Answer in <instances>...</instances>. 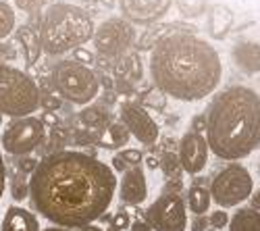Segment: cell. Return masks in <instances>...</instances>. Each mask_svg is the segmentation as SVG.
I'll return each mask as SVG.
<instances>
[{
  "mask_svg": "<svg viewBox=\"0 0 260 231\" xmlns=\"http://www.w3.org/2000/svg\"><path fill=\"white\" fill-rule=\"evenodd\" d=\"M115 171L85 152L60 150L44 156L29 177L34 208L56 227H88L113 204Z\"/></svg>",
  "mask_w": 260,
  "mask_h": 231,
  "instance_id": "6da1fadb",
  "label": "cell"
},
{
  "mask_svg": "<svg viewBox=\"0 0 260 231\" xmlns=\"http://www.w3.org/2000/svg\"><path fill=\"white\" fill-rule=\"evenodd\" d=\"M150 77L165 96L196 102L219 88L223 65L206 40L187 29H175L150 52Z\"/></svg>",
  "mask_w": 260,
  "mask_h": 231,
  "instance_id": "7a4b0ae2",
  "label": "cell"
},
{
  "mask_svg": "<svg viewBox=\"0 0 260 231\" xmlns=\"http://www.w3.org/2000/svg\"><path fill=\"white\" fill-rule=\"evenodd\" d=\"M206 144L223 160H242L260 148V96L246 86L216 94L206 113Z\"/></svg>",
  "mask_w": 260,
  "mask_h": 231,
  "instance_id": "3957f363",
  "label": "cell"
},
{
  "mask_svg": "<svg viewBox=\"0 0 260 231\" xmlns=\"http://www.w3.org/2000/svg\"><path fill=\"white\" fill-rule=\"evenodd\" d=\"M96 25L88 11L69 3H56L48 7L42 17L40 42L42 52L48 56H60L81 48L88 40L94 38Z\"/></svg>",
  "mask_w": 260,
  "mask_h": 231,
  "instance_id": "277c9868",
  "label": "cell"
},
{
  "mask_svg": "<svg viewBox=\"0 0 260 231\" xmlns=\"http://www.w3.org/2000/svg\"><path fill=\"white\" fill-rule=\"evenodd\" d=\"M40 109V90L31 75L0 62V115L29 117Z\"/></svg>",
  "mask_w": 260,
  "mask_h": 231,
  "instance_id": "5b68a950",
  "label": "cell"
},
{
  "mask_svg": "<svg viewBox=\"0 0 260 231\" xmlns=\"http://www.w3.org/2000/svg\"><path fill=\"white\" fill-rule=\"evenodd\" d=\"M50 86L58 94V98L71 104L88 107L100 94V79L92 71V67L79 65L75 60H60L50 73Z\"/></svg>",
  "mask_w": 260,
  "mask_h": 231,
  "instance_id": "8992f818",
  "label": "cell"
},
{
  "mask_svg": "<svg viewBox=\"0 0 260 231\" xmlns=\"http://www.w3.org/2000/svg\"><path fill=\"white\" fill-rule=\"evenodd\" d=\"M254 192V181L250 171L240 162H229L212 177L210 198L221 208H231L250 200Z\"/></svg>",
  "mask_w": 260,
  "mask_h": 231,
  "instance_id": "52a82bcc",
  "label": "cell"
},
{
  "mask_svg": "<svg viewBox=\"0 0 260 231\" xmlns=\"http://www.w3.org/2000/svg\"><path fill=\"white\" fill-rule=\"evenodd\" d=\"M46 142V123L38 117L13 119L0 136V144L13 156H29Z\"/></svg>",
  "mask_w": 260,
  "mask_h": 231,
  "instance_id": "ba28073f",
  "label": "cell"
},
{
  "mask_svg": "<svg viewBox=\"0 0 260 231\" xmlns=\"http://www.w3.org/2000/svg\"><path fill=\"white\" fill-rule=\"evenodd\" d=\"M92 40L98 56L115 62L117 58L125 56L129 48L136 44V29L123 17H111L96 27Z\"/></svg>",
  "mask_w": 260,
  "mask_h": 231,
  "instance_id": "9c48e42d",
  "label": "cell"
},
{
  "mask_svg": "<svg viewBox=\"0 0 260 231\" xmlns=\"http://www.w3.org/2000/svg\"><path fill=\"white\" fill-rule=\"evenodd\" d=\"M146 223L152 231H185L187 211L179 194H160L146 211Z\"/></svg>",
  "mask_w": 260,
  "mask_h": 231,
  "instance_id": "30bf717a",
  "label": "cell"
},
{
  "mask_svg": "<svg viewBox=\"0 0 260 231\" xmlns=\"http://www.w3.org/2000/svg\"><path fill=\"white\" fill-rule=\"evenodd\" d=\"M119 117H121V123L127 127V131L134 138H138L142 144H146V146L156 144V140L160 136L158 125L142 104L123 102L121 109H119Z\"/></svg>",
  "mask_w": 260,
  "mask_h": 231,
  "instance_id": "8fae6325",
  "label": "cell"
},
{
  "mask_svg": "<svg viewBox=\"0 0 260 231\" xmlns=\"http://www.w3.org/2000/svg\"><path fill=\"white\" fill-rule=\"evenodd\" d=\"M208 144L206 138L200 134H193L187 131L181 140H179V162H181V169L189 175H198L204 171V167L208 162Z\"/></svg>",
  "mask_w": 260,
  "mask_h": 231,
  "instance_id": "7c38bea8",
  "label": "cell"
},
{
  "mask_svg": "<svg viewBox=\"0 0 260 231\" xmlns=\"http://www.w3.org/2000/svg\"><path fill=\"white\" fill-rule=\"evenodd\" d=\"M173 5V0H119L123 19L129 23L150 25L165 17Z\"/></svg>",
  "mask_w": 260,
  "mask_h": 231,
  "instance_id": "4fadbf2b",
  "label": "cell"
},
{
  "mask_svg": "<svg viewBox=\"0 0 260 231\" xmlns=\"http://www.w3.org/2000/svg\"><path fill=\"white\" fill-rule=\"evenodd\" d=\"M119 196H121V202L129 206H138L148 198V181L142 167H136V169H129L127 173H123Z\"/></svg>",
  "mask_w": 260,
  "mask_h": 231,
  "instance_id": "5bb4252c",
  "label": "cell"
},
{
  "mask_svg": "<svg viewBox=\"0 0 260 231\" xmlns=\"http://www.w3.org/2000/svg\"><path fill=\"white\" fill-rule=\"evenodd\" d=\"M233 65L246 75L260 73V44L256 42H237L231 48Z\"/></svg>",
  "mask_w": 260,
  "mask_h": 231,
  "instance_id": "9a60e30c",
  "label": "cell"
},
{
  "mask_svg": "<svg viewBox=\"0 0 260 231\" xmlns=\"http://www.w3.org/2000/svg\"><path fill=\"white\" fill-rule=\"evenodd\" d=\"M0 231H40V223L36 215L21 206H11L3 217V227Z\"/></svg>",
  "mask_w": 260,
  "mask_h": 231,
  "instance_id": "2e32d148",
  "label": "cell"
},
{
  "mask_svg": "<svg viewBox=\"0 0 260 231\" xmlns=\"http://www.w3.org/2000/svg\"><path fill=\"white\" fill-rule=\"evenodd\" d=\"M15 36H17V42H19L21 50H23L25 65H27V67H34L36 62L40 60V54H42L40 36L36 34V29H34L31 25H21V27H17Z\"/></svg>",
  "mask_w": 260,
  "mask_h": 231,
  "instance_id": "e0dca14e",
  "label": "cell"
},
{
  "mask_svg": "<svg viewBox=\"0 0 260 231\" xmlns=\"http://www.w3.org/2000/svg\"><path fill=\"white\" fill-rule=\"evenodd\" d=\"M113 69H115V77L117 79H127L132 83H138L144 77V67H142L140 52H127L125 56L117 58L113 62Z\"/></svg>",
  "mask_w": 260,
  "mask_h": 231,
  "instance_id": "ac0fdd59",
  "label": "cell"
},
{
  "mask_svg": "<svg viewBox=\"0 0 260 231\" xmlns=\"http://www.w3.org/2000/svg\"><path fill=\"white\" fill-rule=\"evenodd\" d=\"M79 121L83 127L88 129H96V131H104L106 125H111V113L104 104L100 102H94L90 107H85L81 113H79Z\"/></svg>",
  "mask_w": 260,
  "mask_h": 231,
  "instance_id": "d6986e66",
  "label": "cell"
},
{
  "mask_svg": "<svg viewBox=\"0 0 260 231\" xmlns=\"http://www.w3.org/2000/svg\"><path fill=\"white\" fill-rule=\"evenodd\" d=\"M233 23V13L227 7H212L208 11V34L214 40H223L229 34V27Z\"/></svg>",
  "mask_w": 260,
  "mask_h": 231,
  "instance_id": "ffe728a7",
  "label": "cell"
},
{
  "mask_svg": "<svg viewBox=\"0 0 260 231\" xmlns=\"http://www.w3.org/2000/svg\"><path fill=\"white\" fill-rule=\"evenodd\" d=\"M179 25H173V23H165V25H152V27H146V31L140 36V40L136 42V50L138 52H146V50H150L152 52V48L158 44V42L165 38V36H169L171 31H175Z\"/></svg>",
  "mask_w": 260,
  "mask_h": 231,
  "instance_id": "44dd1931",
  "label": "cell"
},
{
  "mask_svg": "<svg viewBox=\"0 0 260 231\" xmlns=\"http://www.w3.org/2000/svg\"><path fill=\"white\" fill-rule=\"evenodd\" d=\"M229 231H260V213L252 206L240 208L233 217H229Z\"/></svg>",
  "mask_w": 260,
  "mask_h": 231,
  "instance_id": "7402d4cb",
  "label": "cell"
},
{
  "mask_svg": "<svg viewBox=\"0 0 260 231\" xmlns=\"http://www.w3.org/2000/svg\"><path fill=\"white\" fill-rule=\"evenodd\" d=\"M210 190L204 185H191L189 192H187V204H189V211L193 215H206V211L210 208Z\"/></svg>",
  "mask_w": 260,
  "mask_h": 231,
  "instance_id": "603a6c76",
  "label": "cell"
},
{
  "mask_svg": "<svg viewBox=\"0 0 260 231\" xmlns=\"http://www.w3.org/2000/svg\"><path fill=\"white\" fill-rule=\"evenodd\" d=\"M142 162H144V154L136 148H123L121 152H117L113 156V167L119 173H127L129 169L142 167Z\"/></svg>",
  "mask_w": 260,
  "mask_h": 231,
  "instance_id": "cb8c5ba5",
  "label": "cell"
},
{
  "mask_svg": "<svg viewBox=\"0 0 260 231\" xmlns=\"http://www.w3.org/2000/svg\"><path fill=\"white\" fill-rule=\"evenodd\" d=\"M106 134H108V142H100L102 148H123V146L129 142L132 134L127 131V127L119 121V123H111L106 127Z\"/></svg>",
  "mask_w": 260,
  "mask_h": 231,
  "instance_id": "d4e9b609",
  "label": "cell"
},
{
  "mask_svg": "<svg viewBox=\"0 0 260 231\" xmlns=\"http://www.w3.org/2000/svg\"><path fill=\"white\" fill-rule=\"evenodd\" d=\"M158 167L162 169V173L169 177V179H181V162H179V156L173 152V150H165L162 156L158 158Z\"/></svg>",
  "mask_w": 260,
  "mask_h": 231,
  "instance_id": "484cf974",
  "label": "cell"
},
{
  "mask_svg": "<svg viewBox=\"0 0 260 231\" xmlns=\"http://www.w3.org/2000/svg\"><path fill=\"white\" fill-rule=\"evenodd\" d=\"M11 196L21 202V200H25L29 196V181H27V175L23 173H13L11 175Z\"/></svg>",
  "mask_w": 260,
  "mask_h": 231,
  "instance_id": "4316f807",
  "label": "cell"
},
{
  "mask_svg": "<svg viewBox=\"0 0 260 231\" xmlns=\"http://www.w3.org/2000/svg\"><path fill=\"white\" fill-rule=\"evenodd\" d=\"M38 90H40V107L44 109L46 113H54L56 109L62 107V104H60V98L56 96V92H54L52 86H50V79H48V86L38 88Z\"/></svg>",
  "mask_w": 260,
  "mask_h": 231,
  "instance_id": "83f0119b",
  "label": "cell"
},
{
  "mask_svg": "<svg viewBox=\"0 0 260 231\" xmlns=\"http://www.w3.org/2000/svg\"><path fill=\"white\" fill-rule=\"evenodd\" d=\"M13 29H15V11L11 9V5L0 0V40L11 36Z\"/></svg>",
  "mask_w": 260,
  "mask_h": 231,
  "instance_id": "f1b7e54d",
  "label": "cell"
},
{
  "mask_svg": "<svg viewBox=\"0 0 260 231\" xmlns=\"http://www.w3.org/2000/svg\"><path fill=\"white\" fill-rule=\"evenodd\" d=\"M73 140H75V144H79V146H92V144L100 146V142H102V131L83 127V129L73 131Z\"/></svg>",
  "mask_w": 260,
  "mask_h": 231,
  "instance_id": "f546056e",
  "label": "cell"
},
{
  "mask_svg": "<svg viewBox=\"0 0 260 231\" xmlns=\"http://www.w3.org/2000/svg\"><path fill=\"white\" fill-rule=\"evenodd\" d=\"M177 7L187 17H198L206 9V0H177Z\"/></svg>",
  "mask_w": 260,
  "mask_h": 231,
  "instance_id": "4dcf8cb0",
  "label": "cell"
},
{
  "mask_svg": "<svg viewBox=\"0 0 260 231\" xmlns=\"http://www.w3.org/2000/svg\"><path fill=\"white\" fill-rule=\"evenodd\" d=\"M142 102L146 104V107H152V109H160L162 111L167 107V96L160 90H148V92H144Z\"/></svg>",
  "mask_w": 260,
  "mask_h": 231,
  "instance_id": "1f68e13d",
  "label": "cell"
},
{
  "mask_svg": "<svg viewBox=\"0 0 260 231\" xmlns=\"http://www.w3.org/2000/svg\"><path fill=\"white\" fill-rule=\"evenodd\" d=\"M229 225V215L227 211H223V208H219V211H212L208 215V227L212 229H223Z\"/></svg>",
  "mask_w": 260,
  "mask_h": 231,
  "instance_id": "d6a6232c",
  "label": "cell"
},
{
  "mask_svg": "<svg viewBox=\"0 0 260 231\" xmlns=\"http://www.w3.org/2000/svg\"><path fill=\"white\" fill-rule=\"evenodd\" d=\"M38 162H40V160H38V158H34V156H19V158L15 160L19 173H23V175H31V173L36 171Z\"/></svg>",
  "mask_w": 260,
  "mask_h": 231,
  "instance_id": "836d02e7",
  "label": "cell"
},
{
  "mask_svg": "<svg viewBox=\"0 0 260 231\" xmlns=\"http://www.w3.org/2000/svg\"><path fill=\"white\" fill-rule=\"evenodd\" d=\"M15 3H17L19 9H23V11L36 15V13H40V9H44L48 5V0H15Z\"/></svg>",
  "mask_w": 260,
  "mask_h": 231,
  "instance_id": "e575fe53",
  "label": "cell"
},
{
  "mask_svg": "<svg viewBox=\"0 0 260 231\" xmlns=\"http://www.w3.org/2000/svg\"><path fill=\"white\" fill-rule=\"evenodd\" d=\"M71 60L79 62V65H85V67H92L96 62V56L92 52H88V50H83V48H77V50H73Z\"/></svg>",
  "mask_w": 260,
  "mask_h": 231,
  "instance_id": "d590c367",
  "label": "cell"
},
{
  "mask_svg": "<svg viewBox=\"0 0 260 231\" xmlns=\"http://www.w3.org/2000/svg\"><path fill=\"white\" fill-rule=\"evenodd\" d=\"M129 225H132V219H129V215H127L125 211H119V213L113 217V225H111V227L125 231V227H129Z\"/></svg>",
  "mask_w": 260,
  "mask_h": 231,
  "instance_id": "8d00e7d4",
  "label": "cell"
},
{
  "mask_svg": "<svg viewBox=\"0 0 260 231\" xmlns=\"http://www.w3.org/2000/svg\"><path fill=\"white\" fill-rule=\"evenodd\" d=\"M189 131H193V134H204L206 131V113L204 115H196L191 119V129Z\"/></svg>",
  "mask_w": 260,
  "mask_h": 231,
  "instance_id": "74e56055",
  "label": "cell"
},
{
  "mask_svg": "<svg viewBox=\"0 0 260 231\" xmlns=\"http://www.w3.org/2000/svg\"><path fill=\"white\" fill-rule=\"evenodd\" d=\"M189 229L191 231H206L208 229V217L206 215H196L189 223Z\"/></svg>",
  "mask_w": 260,
  "mask_h": 231,
  "instance_id": "f35d334b",
  "label": "cell"
},
{
  "mask_svg": "<svg viewBox=\"0 0 260 231\" xmlns=\"http://www.w3.org/2000/svg\"><path fill=\"white\" fill-rule=\"evenodd\" d=\"M183 190V183L181 179H169L162 187V194H179Z\"/></svg>",
  "mask_w": 260,
  "mask_h": 231,
  "instance_id": "ab89813d",
  "label": "cell"
},
{
  "mask_svg": "<svg viewBox=\"0 0 260 231\" xmlns=\"http://www.w3.org/2000/svg\"><path fill=\"white\" fill-rule=\"evenodd\" d=\"M115 88H117V92H123V94H127V96H132L136 90H134V83L132 81H127V79H117L115 81Z\"/></svg>",
  "mask_w": 260,
  "mask_h": 231,
  "instance_id": "60d3db41",
  "label": "cell"
},
{
  "mask_svg": "<svg viewBox=\"0 0 260 231\" xmlns=\"http://www.w3.org/2000/svg\"><path fill=\"white\" fill-rule=\"evenodd\" d=\"M5 187H7V164H5L3 152H0V198L5 194Z\"/></svg>",
  "mask_w": 260,
  "mask_h": 231,
  "instance_id": "b9f144b4",
  "label": "cell"
},
{
  "mask_svg": "<svg viewBox=\"0 0 260 231\" xmlns=\"http://www.w3.org/2000/svg\"><path fill=\"white\" fill-rule=\"evenodd\" d=\"M3 58H15V48L11 44H3L0 42V60Z\"/></svg>",
  "mask_w": 260,
  "mask_h": 231,
  "instance_id": "7bdbcfd3",
  "label": "cell"
},
{
  "mask_svg": "<svg viewBox=\"0 0 260 231\" xmlns=\"http://www.w3.org/2000/svg\"><path fill=\"white\" fill-rule=\"evenodd\" d=\"M129 229H132V231H152V227H150L146 221H142V219L134 221L132 225H129Z\"/></svg>",
  "mask_w": 260,
  "mask_h": 231,
  "instance_id": "ee69618b",
  "label": "cell"
},
{
  "mask_svg": "<svg viewBox=\"0 0 260 231\" xmlns=\"http://www.w3.org/2000/svg\"><path fill=\"white\" fill-rule=\"evenodd\" d=\"M250 202H252V208H254V211H258V213H260V187H258L256 192H252Z\"/></svg>",
  "mask_w": 260,
  "mask_h": 231,
  "instance_id": "f6af8a7d",
  "label": "cell"
},
{
  "mask_svg": "<svg viewBox=\"0 0 260 231\" xmlns=\"http://www.w3.org/2000/svg\"><path fill=\"white\" fill-rule=\"evenodd\" d=\"M146 164H148V169H156V167H158V158L156 156H148L146 158Z\"/></svg>",
  "mask_w": 260,
  "mask_h": 231,
  "instance_id": "bcb514c9",
  "label": "cell"
},
{
  "mask_svg": "<svg viewBox=\"0 0 260 231\" xmlns=\"http://www.w3.org/2000/svg\"><path fill=\"white\" fill-rule=\"evenodd\" d=\"M81 231H104L102 227H96V225H88V227H83Z\"/></svg>",
  "mask_w": 260,
  "mask_h": 231,
  "instance_id": "7dc6e473",
  "label": "cell"
},
{
  "mask_svg": "<svg viewBox=\"0 0 260 231\" xmlns=\"http://www.w3.org/2000/svg\"><path fill=\"white\" fill-rule=\"evenodd\" d=\"M44 231H69V229H62V227H48V229H44Z\"/></svg>",
  "mask_w": 260,
  "mask_h": 231,
  "instance_id": "c3c4849f",
  "label": "cell"
},
{
  "mask_svg": "<svg viewBox=\"0 0 260 231\" xmlns=\"http://www.w3.org/2000/svg\"><path fill=\"white\" fill-rule=\"evenodd\" d=\"M102 3H104L106 7H113V0H102Z\"/></svg>",
  "mask_w": 260,
  "mask_h": 231,
  "instance_id": "681fc988",
  "label": "cell"
},
{
  "mask_svg": "<svg viewBox=\"0 0 260 231\" xmlns=\"http://www.w3.org/2000/svg\"><path fill=\"white\" fill-rule=\"evenodd\" d=\"M108 231H123V229H115V227H111V229H108Z\"/></svg>",
  "mask_w": 260,
  "mask_h": 231,
  "instance_id": "f907efd6",
  "label": "cell"
},
{
  "mask_svg": "<svg viewBox=\"0 0 260 231\" xmlns=\"http://www.w3.org/2000/svg\"><path fill=\"white\" fill-rule=\"evenodd\" d=\"M0 125H3V115H0Z\"/></svg>",
  "mask_w": 260,
  "mask_h": 231,
  "instance_id": "816d5d0a",
  "label": "cell"
}]
</instances>
